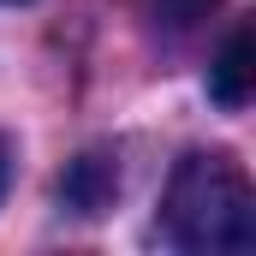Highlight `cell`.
<instances>
[{
    "label": "cell",
    "mask_w": 256,
    "mask_h": 256,
    "mask_svg": "<svg viewBox=\"0 0 256 256\" xmlns=\"http://www.w3.org/2000/svg\"><path fill=\"white\" fill-rule=\"evenodd\" d=\"M6 179H12V149H6V137H0V196H6Z\"/></svg>",
    "instance_id": "5b68a950"
},
{
    "label": "cell",
    "mask_w": 256,
    "mask_h": 256,
    "mask_svg": "<svg viewBox=\"0 0 256 256\" xmlns=\"http://www.w3.org/2000/svg\"><path fill=\"white\" fill-rule=\"evenodd\" d=\"M0 6H18V0H0Z\"/></svg>",
    "instance_id": "8992f818"
},
{
    "label": "cell",
    "mask_w": 256,
    "mask_h": 256,
    "mask_svg": "<svg viewBox=\"0 0 256 256\" xmlns=\"http://www.w3.org/2000/svg\"><path fill=\"white\" fill-rule=\"evenodd\" d=\"M226 0H149V18L161 30H196L208 12H220Z\"/></svg>",
    "instance_id": "277c9868"
},
{
    "label": "cell",
    "mask_w": 256,
    "mask_h": 256,
    "mask_svg": "<svg viewBox=\"0 0 256 256\" xmlns=\"http://www.w3.org/2000/svg\"><path fill=\"white\" fill-rule=\"evenodd\" d=\"M161 238L196 256H238L256 244V191L220 149H191L161 196Z\"/></svg>",
    "instance_id": "6da1fadb"
},
{
    "label": "cell",
    "mask_w": 256,
    "mask_h": 256,
    "mask_svg": "<svg viewBox=\"0 0 256 256\" xmlns=\"http://www.w3.org/2000/svg\"><path fill=\"white\" fill-rule=\"evenodd\" d=\"M114 196H120V167H114L108 155H78V161L66 167L60 202L72 208V214L96 220V214H108V208H114Z\"/></svg>",
    "instance_id": "3957f363"
},
{
    "label": "cell",
    "mask_w": 256,
    "mask_h": 256,
    "mask_svg": "<svg viewBox=\"0 0 256 256\" xmlns=\"http://www.w3.org/2000/svg\"><path fill=\"white\" fill-rule=\"evenodd\" d=\"M208 96H214L226 114H238V108L256 96V30L244 24V18L226 30L220 54H214V66H208Z\"/></svg>",
    "instance_id": "7a4b0ae2"
}]
</instances>
